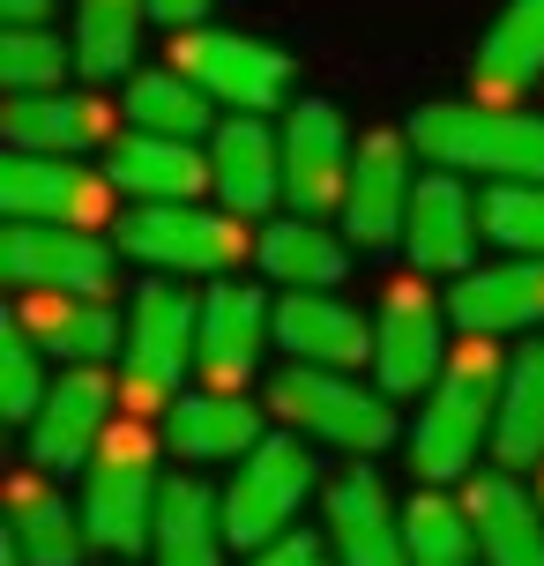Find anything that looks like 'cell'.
<instances>
[{"label": "cell", "instance_id": "1", "mask_svg": "<svg viewBox=\"0 0 544 566\" xmlns=\"http://www.w3.org/2000/svg\"><path fill=\"white\" fill-rule=\"evenodd\" d=\"M500 388H508V358L492 350V336H470L462 350H448V366L426 388L418 424H410V470L432 484L462 478L478 462V448H492Z\"/></svg>", "mask_w": 544, "mask_h": 566}, {"label": "cell", "instance_id": "2", "mask_svg": "<svg viewBox=\"0 0 544 566\" xmlns=\"http://www.w3.org/2000/svg\"><path fill=\"white\" fill-rule=\"evenodd\" d=\"M418 157L448 171H478V179H544V119L522 105H492V97H448L410 113Z\"/></svg>", "mask_w": 544, "mask_h": 566}, {"label": "cell", "instance_id": "3", "mask_svg": "<svg viewBox=\"0 0 544 566\" xmlns=\"http://www.w3.org/2000/svg\"><path fill=\"white\" fill-rule=\"evenodd\" d=\"M269 410H276L299 440H321V448H344V454H380L396 440L388 396L358 388V380L336 373V366H284L269 380Z\"/></svg>", "mask_w": 544, "mask_h": 566}, {"label": "cell", "instance_id": "4", "mask_svg": "<svg viewBox=\"0 0 544 566\" xmlns=\"http://www.w3.org/2000/svg\"><path fill=\"white\" fill-rule=\"evenodd\" d=\"M165 507V478L149 462V440L135 424H113V440L90 454L83 470V530L90 552H149Z\"/></svg>", "mask_w": 544, "mask_h": 566}, {"label": "cell", "instance_id": "5", "mask_svg": "<svg viewBox=\"0 0 544 566\" xmlns=\"http://www.w3.org/2000/svg\"><path fill=\"white\" fill-rule=\"evenodd\" d=\"M119 254L149 261V269H172V276H224L231 261L247 254L254 239L239 231V217H217L201 201H143L119 217Z\"/></svg>", "mask_w": 544, "mask_h": 566}, {"label": "cell", "instance_id": "6", "mask_svg": "<svg viewBox=\"0 0 544 566\" xmlns=\"http://www.w3.org/2000/svg\"><path fill=\"white\" fill-rule=\"evenodd\" d=\"M172 67L187 83H201L217 105L231 113H276L291 97V53L247 30H179L172 38Z\"/></svg>", "mask_w": 544, "mask_h": 566}, {"label": "cell", "instance_id": "7", "mask_svg": "<svg viewBox=\"0 0 544 566\" xmlns=\"http://www.w3.org/2000/svg\"><path fill=\"white\" fill-rule=\"evenodd\" d=\"M306 492H314V454H306V440L269 432V440L239 462V478L224 484V537H231V552L276 544L291 522H299Z\"/></svg>", "mask_w": 544, "mask_h": 566}, {"label": "cell", "instance_id": "8", "mask_svg": "<svg viewBox=\"0 0 544 566\" xmlns=\"http://www.w3.org/2000/svg\"><path fill=\"white\" fill-rule=\"evenodd\" d=\"M195 343H201V298H187L179 283H143L135 313H127V350H119L135 402H179V373L195 366Z\"/></svg>", "mask_w": 544, "mask_h": 566}, {"label": "cell", "instance_id": "9", "mask_svg": "<svg viewBox=\"0 0 544 566\" xmlns=\"http://www.w3.org/2000/svg\"><path fill=\"white\" fill-rule=\"evenodd\" d=\"M0 269L15 291H67V298H105L113 291V239L90 224H8Z\"/></svg>", "mask_w": 544, "mask_h": 566}, {"label": "cell", "instance_id": "10", "mask_svg": "<svg viewBox=\"0 0 544 566\" xmlns=\"http://www.w3.org/2000/svg\"><path fill=\"white\" fill-rule=\"evenodd\" d=\"M351 127L328 97H299L284 113V201L299 217H321V209H344L351 195Z\"/></svg>", "mask_w": 544, "mask_h": 566}, {"label": "cell", "instance_id": "11", "mask_svg": "<svg viewBox=\"0 0 544 566\" xmlns=\"http://www.w3.org/2000/svg\"><path fill=\"white\" fill-rule=\"evenodd\" d=\"M448 306L432 298L426 283H388L380 321H373V373H380V396H418L440 380L448 366V343H440Z\"/></svg>", "mask_w": 544, "mask_h": 566}, {"label": "cell", "instance_id": "12", "mask_svg": "<svg viewBox=\"0 0 544 566\" xmlns=\"http://www.w3.org/2000/svg\"><path fill=\"white\" fill-rule=\"evenodd\" d=\"M113 440V373L67 366L53 380L45 410L30 418V462L38 470H90V454Z\"/></svg>", "mask_w": 544, "mask_h": 566}, {"label": "cell", "instance_id": "13", "mask_svg": "<svg viewBox=\"0 0 544 566\" xmlns=\"http://www.w3.org/2000/svg\"><path fill=\"white\" fill-rule=\"evenodd\" d=\"M269 336H276V306L261 298L254 283H209V291H201L195 373L209 380V388H247Z\"/></svg>", "mask_w": 544, "mask_h": 566}, {"label": "cell", "instance_id": "14", "mask_svg": "<svg viewBox=\"0 0 544 566\" xmlns=\"http://www.w3.org/2000/svg\"><path fill=\"white\" fill-rule=\"evenodd\" d=\"M410 195H418V171H410V135H366V142H358V165H351L344 231L358 239V247H402Z\"/></svg>", "mask_w": 544, "mask_h": 566}, {"label": "cell", "instance_id": "15", "mask_svg": "<svg viewBox=\"0 0 544 566\" xmlns=\"http://www.w3.org/2000/svg\"><path fill=\"white\" fill-rule=\"evenodd\" d=\"M448 321L462 336L544 328V254H508L492 269H462L456 291H448Z\"/></svg>", "mask_w": 544, "mask_h": 566}, {"label": "cell", "instance_id": "16", "mask_svg": "<svg viewBox=\"0 0 544 566\" xmlns=\"http://www.w3.org/2000/svg\"><path fill=\"white\" fill-rule=\"evenodd\" d=\"M0 209H8V224H90L97 231L105 179H90L75 157L8 149V165H0Z\"/></svg>", "mask_w": 544, "mask_h": 566}, {"label": "cell", "instance_id": "17", "mask_svg": "<svg viewBox=\"0 0 544 566\" xmlns=\"http://www.w3.org/2000/svg\"><path fill=\"white\" fill-rule=\"evenodd\" d=\"M478 224H485V209L470 201L462 171L432 165L426 179H418V195H410L402 247H410V261H418V269H432V276H462V269H470V254H478Z\"/></svg>", "mask_w": 544, "mask_h": 566}, {"label": "cell", "instance_id": "18", "mask_svg": "<svg viewBox=\"0 0 544 566\" xmlns=\"http://www.w3.org/2000/svg\"><path fill=\"white\" fill-rule=\"evenodd\" d=\"M328 544H336V566H410L402 507L373 470H351L328 484Z\"/></svg>", "mask_w": 544, "mask_h": 566}, {"label": "cell", "instance_id": "19", "mask_svg": "<svg viewBox=\"0 0 544 566\" xmlns=\"http://www.w3.org/2000/svg\"><path fill=\"white\" fill-rule=\"evenodd\" d=\"M209 171H217V201H224L231 217H261L269 201H284V135L261 127L254 113L217 119Z\"/></svg>", "mask_w": 544, "mask_h": 566}, {"label": "cell", "instance_id": "20", "mask_svg": "<svg viewBox=\"0 0 544 566\" xmlns=\"http://www.w3.org/2000/svg\"><path fill=\"white\" fill-rule=\"evenodd\" d=\"M165 440L187 462H247L269 432H261V410L247 402V388H201V396L165 402Z\"/></svg>", "mask_w": 544, "mask_h": 566}, {"label": "cell", "instance_id": "21", "mask_svg": "<svg viewBox=\"0 0 544 566\" xmlns=\"http://www.w3.org/2000/svg\"><path fill=\"white\" fill-rule=\"evenodd\" d=\"M276 343H284V358H299V366H336V373L373 358V328L344 298H328V291H284L276 298Z\"/></svg>", "mask_w": 544, "mask_h": 566}, {"label": "cell", "instance_id": "22", "mask_svg": "<svg viewBox=\"0 0 544 566\" xmlns=\"http://www.w3.org/2000/svg\"><path fill=\"white\" fill-rule=\"evenodd\" d=\"M45 358H67V366H105L119 350V313L105 298H67V291H23V313H15Z\"/></svg>", "mask_w": 544, "mask_h": 566}, {"label": "cell", "instance_id": "23", "mask_svg": "<svg viewBox=\"0 0 544 566\" xmlns=\"http://www.w3.org/2000/svg\"><path fill=\"white\" fill-rule=\"evenodd\" d=\"M113 179L119 195L135 201H195V195H217V171H209V157H201L195 142H172V135H135L113 142Z\"/></svg>", "mask_w": 544, "mask_h": 566}, {"label": "cell", "instance_id": "24", "mask_svg": "<svg viewBox=\"0 0 544 566\" xmlns=\"http://www.w3.org/2000/svg\"><path fill=\"white\" fill-rule=\"evenodd\" d=\"M470 67H478V97H492V105H515L522 90H537L544 83V0H508Z\"/></svg>", "mask_w": 544, "mask_h": 566}, {"label": "cell", "instance_id": "25", "mask_svg": "<svg viewBox=\"0 0 544 566\" xmlns=\"http://www.w3.org/2000/svg\"><path fill=\"white\" fill-rule=\"evenodd\" d=\"M470 522H478V552L485 566H544V514L515 484V470L500 478H470Z\"/></svg>", "mask_w": 544, "mask_h": 566}, {"label": "cell", "instance_id": "26", "mask_svg": "<svg viewBox=\"0 0 544 566\" xmlns=\"http://www.w3.org/2000/svg\"><path fill=\"white\" fill-rule=\"evenodd\" d=\"M8 149H30V157H75L90 142L113 135V119L105 105H90V97H67V90H38V97H8Z\"/></svg>", "mask_w": 544, "mask_h": 566}, {"label": "cell", "instance_id": "27", "mask_svg": "<svg viewBox=\"0 0 544 566\" xmlns=\"http://www.w3.org/2000/svg\"><path fill=\"white\" fill-rule=\"evenodd\" d=\"M231 537H224V500L195 478L165 484V507H157V537H149V559L157 566H224Z\"/></svg>", "mask_w": 544, "mask_h": 566}, {"label": "cell", "instance_id": "28", "mask_svg": "<svg viewBox=\"0 0 544 566\" xmlns=\"http://www.w3.org/2000/svg\"><path fill=\"white\" fill-rule=\"evenodd\" d=\"M492 454H500V470H537V462H544V336L508 358Z\"/></svg>", "mask_w": 544, "mask_h": 566}, {"label": "cell", "instance_id": "29", "mask_svg": "<svg viewBox=\"0 0 544 566\" xmlns=\"http://www.w3.org/2000/svg\"><path fill=\"white\" fill-rule=\"evenodd\" d=\"M254 254H261V269L284 283V291H336L344 269H351L344 239H328L314 217H284V224H269L254 239Z\"/></svg>", "mask_w": 544, "mask_h": 566}, {"label": "cell", "instance_id": "30", "mask_svg": "<svg viewBox=\"0 0 544 566\" xmlns=\"http://www.w3.org/2000/svg\"><path fill=\"white\" fill-rule=\"evenodd\" d=\"M149 0H75V75L90 83H113L135 67V45H143Z\"/></svg>", "mask_w": 544, "mask_h": 566}, {"label": "cell", "instance_id": "31", "mask_svg": "<svg viewBox=\"0 0 544 566\" xmlns=\"http://www.w3.org/2000/svg\"><path fill=\"white\" fill-rule=\"evenodd\" d=\"M127 119L143 135H172V142H201L217 135V97L201 83H187L179 67H149L127 83Z\"/></svg>", "mask_w": 544, "mask_h": 566}, {"label": "cell", "instance_id": "32", "mask_svg": "<svg viewBox=\"0 0 544 566\" xmlns=\"http://www.w3.org/2000/svg\"><path fill=\"white\" fill-rule=\"evenodd\" d=\"M8 544H15L30 566H75V559L90 552L83 507H67L60 492L30 484V492H15V522H8Z\"/></svg>", "mask_w": 544, "mask_h": 566}, {"label": "cell", "instance_id": "33", "mask_svg": "<svg viewBox=\"0 0 544 566\" xmlns=\"http://www.w3.org/2000/svg\"><path fill=\"white\" fill-rule=\"evenodd\" d=\"M402 537H410V566H478V522H470V500H448V492H410L402 507Z\"/></svg>", "mask_w": 544, "mask_h": 566}, {"label": "cell", "instance_id": "34", "mask_svg": "<svg viewBox=\"0 0 544 566\" xmlns=\"http://www.w3.org/2000/svg\"><path fill=\"white\" fill-rule=\"evenodd\" d=\"M67 67H75V45H60V30H0V83H8V97L60 90Z\"/></svg>", "mask_w": 544, "mask_h": 566}, {"label": "cell", "instance_id": "35", "mask_svg": "<svg viewBox=\"0 0 544 566\" xmlns=\"http://www.w3.org/2000/svg\"><path fill=\"white\" fill-rule=\"evenodd\" d=\"M485 239L500 254H544V179H500L485 195Z\"/></svg>", "mask_w": 544, "mask_h": 566}, {"label": "cell", "instance_id": "36", "mask_svg": "<svg viewBox=\"0 0 544 566\" xmlns=\"http://www.w3.org/2000/svg\"><path fill=\"white\" fill-rule=\"evenodd\" d=\"M45 396H53V380H45V350L23 336V328H8L0 336V410H8V424H23L45 410Z\"/></svg>", "mask_w": 544, "mask_h": 566}, {"label": "cell", "instance_id": "37", "mask_svg": "<svg viewBox=\"0 0 544 566\" xmlns=\"http://www.w3.org/2000/svg\"><path fill=\"white\" fill-rule=\"evenodd\" d=\"M328 552H336V544H321V537H306V530H299V537L261 544V552H254L247 566H328Z\"/></svg>", "mask_w": 544, "mask_h": 566}, {"label": "cell", "instance_id": "38", "mask_svg": "<svg viewBox=\"0 0 544 566\" xmlns=\"http://www.w3.org/2000/svg\"><path fill=\"white\" fill-rule=\"evenodd\" d=\"M209 8H217V0H149V15L172 30V38H179V30H201V23H209Z\"/></svg>", "mask_w": 544, "mask_h": 566}, {"label": "cell", "instance_id": "39", "mask_svg": "<svg viewBox=\"0 0 544 566\" xmlns=\"http://www.w3.org/2000/svg\"><path fill=\"white\" fill-rule=\"evenodd\" d=\"M60 0H0V15H8V30H45L53 23Z\"/></svg>", "mask_w": 544, "mask_h": 566}, {"label": "cell", "instance_id": "40", "mask_svg": "<svg viewBox=\"0 0 544 566\" xmlns=\"http://www.w3.org/2000/svg\"><path fill=\"white\" fill-rule=\"evenodd\" d=\"M0 566H30V559H23V552H15V544H0Z\"/></svg>", "mask_w": 544, "mask_h": 566}, {"label": "cell", "instance_id": "41", "mask_svg": "<svg viewBox=\"0 0 544 566\" xmlns=\"http://www.w3.org/2000/svg\"><path fill=\"white\" fill-rule=\"evenodd\" d=\"M537 484H544V462H537Z\"/></svg>", "mask_w": 544, "mask_h": 566}]
</instances>
